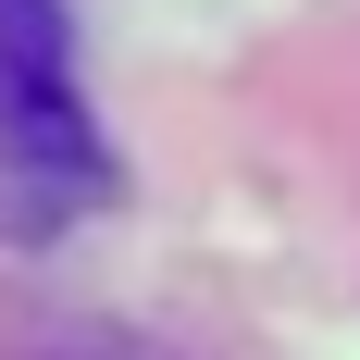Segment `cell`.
<instances>
[{"label": "cell", "instance_id": "cell-1", "mask_svg": "<svg viewBox=\"0 0 360 360\" xmlns=\"http://www.w3.org/2000/svg\"><path fill=\"white\" fill-rule=\"evenodd\" d=\"M100 199V137L63 75V13L0 0V236H37Z\"/></svg>", "mask_w": 360, "mask_h": 360}]
</instances>
